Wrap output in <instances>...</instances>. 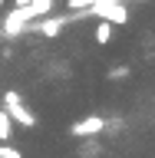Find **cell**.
I'll return each mask as SVG.
<instances>
[{
	"label": "cell",
	"mask_w": 155,
	"mask_h": 158,
	"mask_svg": "<svg viewBox=\"0 0 155 158\" xmlns=\"http://www.w3.org/2000/svg\"><path fill=\"white\" fill-rule=\"evenodd\" d=\"M3 102H7L3 109H7V115L13 118V122H20V125H37V115H33V112H30V109L20 102V96L13 92V89L3 96Z\"/></svg>",
	"instance_id": "6da1fadb"
},
{
	"label": "cell",
	"mask_w": 155,
	"mask_h": 158,
	"mask_svg": "<svg viewBox=\"0 0 155 158\" xmlns=\"http://www.w3.org/2000/svg\"><path fill=\"white\" fill-rule=\"evenodd\" d=\"M96 43L99 46H109L112 40H116V27H112V20H102V23H96Z\"/></svg>",
	"instance_id": "7a4b0ae2"
},
{
	"label": "cell",
	"mask_w": 155,
	"mask_h": 158,
	"mask_svg": "<svg viewBox=\"0 0 155 158\" xmlns=\"http://www.w3.org/2000/svg\"><path fill=\"white\" fill-rule=\"evenodd\" d=\"M102 125H106L102 118H83L79 125H73V132L76 135H96V132H102Z\"/></svg>",
	"instance_id": "3957f363"
},
{
	"label": "cell",
	"mask_w": 155,
	"mask_h": 158,
	"mask_svg": "<svg viewBox=\"0 0 155 158\" xmlns=\"http://www.w3.org/2000/svg\"><path fill=\"white\" fill-rule=\"evenodd\" d=\"M13 138V118L7 115V109H0V142H10Z\"/></svg>",
	"instance_id": "277c9868"
},
{
	"label": "cell",
	"mask_w": 155,
	"mask_h": 158,
	"mask_svg": "<svg viewBox=\"0 0 155 158\" xmlns=\"http://www.w3.org/2000/svg\"><path fill=\"white\" fill-rule=\"evenodd\" d=\"M0 158H23V152L13 148L10 142H0Z\"/></svg>",
	"instance_id": "5b68a950"
},
{
	"label": "cell",
	"mask_w": 155,
	"mask_h": 158,
	"mask_svg": "<svg viewBox=\"0 0 155 158\" xmlns=\"http://www.w3.org/2000/svg\"><path fill=\"white\" fill-rule=\"evenodd\" d=\"M106 17H109V20H116V23H126V20H129V10H126V7H112Z\"/></svg>",
	"instance_id": "8992f818"
},
{
	"label": "cell",
	"mask_w": 155,
	"mask_h": 158,
	"mask_svg": "<svg viewBox=\"0 0 155 158\" xmlns=\"http://www.w3.org/2000/svg\"><path fill=\"white\" fill-rule=\"evenodd\" d=\"M112 76H116V79H126V76H129V66H119V69H112Z\"/></svg>",
	"instance_id": "52a82bcc"
},
{
	"label": "cell",
	"mask_w": 155,
	"mask_h": 158,
	"mask_svg": "<svg viewBox=\"0 0 155 158\" xmlns=\"http://www.w3.org/2000/svg\"><path fill=\"white\" fill-rule=\"evenodd\" d=\"M3 3H7V0H0V7H3Z\"/></svg>",
	"instance_id": "ba28073f"
}]
</instances>
